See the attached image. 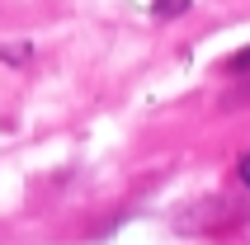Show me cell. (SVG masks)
I'll list each match as a JSON object with an SVG mask.
<instances>
[{
  "label": "cell",
  "instance_id": "obj_4",
  "mask_svg": "<svg viewBox=\"0 0 250 245\" xmlns=\"http://www.w3.org/2000/svg\"><path fill=\"white\" fill-rule=\"evenodd\" d=\"M227 109H250V85H241V90L227 95Z\"/></svg>",
  "mask_w": 250,
  "mask_h": 245
},
{
  "label": "cell",
  "instance_id": "obj_1",
  "mask_svg": "<svg viewBox=\"0 0 250 245\" xmlns=\"http://www.w3.org/2000/svg\"><path fill=\"white\" fill-rule=\"evenodd\" d=\"M0 57L14 61V66H28V61H33V47H28V42H10V47H0Z\"/></svg>",
  "mask_w": 250,
  "mask_h": 245
},
{
  "label": "cell",
  "instance_id": "obj_5",
  "mask_svg": "<svg viewBox=\"0 0 250 245\" xmlns=\"http://www.w3.org/2000/svg\"><path fill=\"white\" fill-rule=\"evenodd\" d=\"M236 179H241V184H250V156H241V165H236Z\"/></svg>",
  "mask_w": 250,
  "mask_h": 245
},
{
  "label": "cell",
  "instance_id": "obj_2",
  "mask_svg": "<svg viewBox=\"0 0 250 245\" xmlns=\"http://www.w3.org/2000/svg\"><path fill=\"white\" fill-rule=\"evenodd\" d=\"M184 10H189V0H156L151 5L156 19H175V14H184Z\"/></svg>",
  "mask_w": 250,
  "mask_h": 245
},
{
  "label": "cell",
  "instance_id": "obj_3",
  "mask_svg": "<svg viewBox=\"0 0 250 245\" xmlns=\"http://www.w3.org/2000/svg\"><path fill=\"white\" fill-rule=\"evenodd\" d=\"M227 71L246 76V71H250V47H241V52H231V57H227Z\"/></svg>",
  "mask_w": 250,
  "mask_h": 245
}]
</instances>
